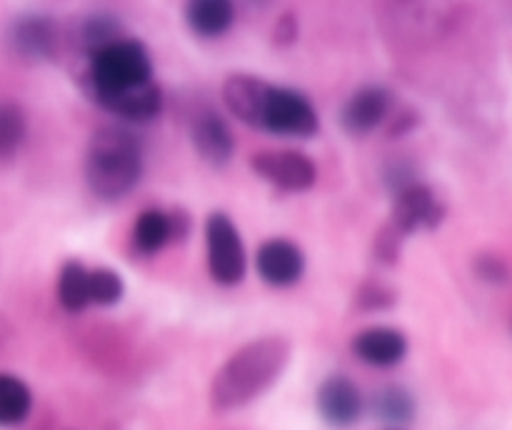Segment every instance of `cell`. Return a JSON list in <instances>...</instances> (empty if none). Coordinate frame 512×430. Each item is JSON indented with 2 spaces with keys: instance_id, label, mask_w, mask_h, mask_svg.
<instances>
[{
  "instance_id": "17",
  "label": "cell",
  "mask_w": 512,
  "mask_h": 430,
  "mask_svg": "<svg viewBox=\"0 0 512 430\" xmlns=\"http://www.w3.org/2000/svg\"><path fill=\"white\" fill-rule=\"evenodd\" d=\"M33 410L28 383L13 373H0V428H18Z\"/></svg>"
},
{
  "instance_id": "6",
  "label": "cell",
  "mask_w": 512,
  "mask_h": 430,
  "mask_svg": "<svg viewBox=\"0 0 512 430\" xmlns=\"http://www.w3.org/2000/svg\"><path fill=\"white\" fill-rule=\"evenodd\" d=\"M250 168L285 193H303L318 180V168L313 158L300 150H263L250 158Z\"/></svg>"
},
{
  "instance_id": "5",
  "label": "cell",
  "mask_w": 512,
  "mask_h": 430,
  "mask_svg": "<svg viewBox=\"0 0 512 430\" xmlns=\"http://www.w3.org/2000/svg\"><path fill=\"white\" fill-rule=\"evenodd\" d=\"M320 118L315 105L305 93L295 88L273 85L265 100L260 130L275 135H290V138H310L318 133Z\"/></svg>"
},
{
  "instance_id": "22",
  "label": "cell",
  "mask_w": 512,
  "mask_h": 430,
  "mask_svg": "<svg viewBox=\"0 0 512 430\" xmlns=\"http://www.w3.org/2000/svg\"><path fill=\"white\" fill-rule=\"evenodd\" d=\"M125 295L123 275L110 268H90V300L100 308L120 303Z\"/></svg>"
},
{
  "instance_id": "25",
  "label": "cell",
  "mask_w": 512,
  "mask_h": 430,
  "mask_svg": "<svg viewBox=\"0 0 512 430\" xmlns=\"http://www.w3.org/2000/svg\"><path fill=\"white\" fill-rule=\"evenodd\" d=\"M400 240H403V233H398V230L388 223L380 230L378 238H375V255H378L383 263L393 265L395 260L400 258Z\"/></svg>"
},
{
  "instance_id": "18",
  "label": "cell",
  "mask_w": 512,
  "mask_h": 430,
  "mask_svg": "<svg viewBox=\"0 0 512 430\" xmlns=\"http://www.w3.org/2000/svg\"><path fill=\"white\" fill-rule=\"evenodd\" d=\"M370 410L378 420H383L385 425H395V430L400 425H408L415 418V398L410 390H405L403 385H385L378 393L370 398Z\"/></svg>"
},
{
  "instance_id": "14",
  "label": "cell",
  "mask_w": 512,
  "mask_h": 430,
  "mask_svg": "<svg viewBox=\"0 0 512 430\" xmlns=\"http://www.w3.org/2000/svg\"><path fill=\"white\" fill-rule=\"evenodd\" d=\"M273 85L250 73H233L223 83V100L230 113L250 128H260L265 100Z\"/></svg>"
},
{
  "instance_id": "15",
  "label": "cell",
  "mask_w": 512,
  "mask_h": 430,
  "mask_svg": "<svg viewBox=\"0 0 512 430\" xmlns=\"http://www.w3.org/2000/svg\"><path fill=\"white\" fill-rule=\"evenodd\" d=\"M168 243H175L173 215L165 210L148 208L135 218L133 225V245L138 253L153 255L160 253Z\"/></svg>"
},
{
  "instance_id": "4",
  "label": "cell",
  "mask_w": 512,
  "mask_h": 430,
  "mask_svg": "<svg viewBox=\"0 0 512 430\" xmlns=\"http://www.w3.org/2000/svg\"><path fill=\"white\" fill-rule=\"evenodd\" d=\"M205 250H208V270L215 283L238 285L248 270L243 238L235 228L233 218L225 213H210L205 220Z\"/></svg>"
},
{
  "instance_id": "20",
  "label": "cell",
  "mask_w": 512,
  "mask_h": 430,
  "mask_svg": "<svg viewBox=\"0 0 512 430\" xmlns=\"http://www.w3.org/2000/svg\"><path fill=\"white\" fill-rule=\"evenodd\" d=\"M118 38H120L118 20L110 18V15H105V13H95L80 23L78 43H80V48L88 53V58H93L98 50H103L105 45L115 43Z\"/></svg>"
},
{
  "instance_id": "1",
  "label": "cell",
  "mask_w": 512,
  "mask_h": 430,
  "mask_svg": "<svg viewBox=\"0 0 512 430\" xmlns=\"http://www.w3.org/2000/svg\"><path fill=\"white\" fill-rule=\"evenodd\" d=\"M290 343L280 335H265L235 350L210 383V405L213 410L245 408L255 398L270 390L275 380L285 373L290 363Z\"/></svg>"
},
{
  "instance_id": "12",
  "label": "cell",
  "mask_w": 512,
  "mask_h": 430,
  "mask_svg": "<svg viewBox=\"0 0 512 430\" xmlns=\"http://www.w3.org/2000/svg\"><path fill=\"white\" fill-rule=\"evenodd\" d=\"M353 355L370 368H395L408 355V338L403 330L388 325H373L353 338Z\"/></svg>"
},
{
  "instance_id": "3",
  "label": "cell",
  "mask_w": 512,
  "mask_h": 430,
  "mask_svg": "<svg viewBox=\"0 0 512 430\" xmlns=\"http://www.w3.org/2000/svg\"><path fill=\"white\" fill-rule=\"evenodd\" d=\"M153 80V60L140 40L118 38L90 58L85 73V90L95 105L110 95L130 93Z\"/></svg>"
},
{
  "instance_id": "26",
  "label": "cell",
  "mask_w": 512,
  "mask_h": 430,
  "mask_svg": "<svg viewBox=\"0 0 512 430\" xmlns=\"http://www.w3.org/2000/svg\"><path fill=\"white\" fill-rule=\"evenodd\" d=\"M295 38H298V18L293 13H285L275 25V43L290 45Z\"/></svg>"
},
{
  "instance_id": "21",
  "label": "cell",
  "mask_w": 512,
  "mask_h": 430,
  "mask_svg": "<svg viewBox=\"0 0 512 430\" xmlns=\"http://www.w3.org/2000/svg\"><path fill=\"white\" fill-rule=\"evenodd\" d=\"M28 133V120L20 105L0 103V160L13 158L25 143Z\"/></svg>"
},
{
  "instance_id": "8",
  "label": "cell",
  "mask_w": 512,
  "mask_h": 430,
  "mask_svg": "<svg viewBox=\"0 0 512 430\" xmlns=\"http://www.w3.org/2000/svg\"><path fill=\"white\" fill-rule=\"evenodd\" d=\"M445 218V203L423 183H410L395 193L390 225L398 233L410 235L418 230H435Z\"/></svg>"
},
{
  "instance_id": "13",
  "label": "cell",
  "mask_w": 512,
  "mask_h": 430,
  "mask_svg": "<svg viewBox=\"0 0 512 430\" xmlns=\"http://www.w3.org/2000/svg\"><path fill=\"white\" fill-rule=\"evenodd\" d=\"M190 140L193 148L210 168H225L235 153V138L225 118L213 110H205L190 125Z\"/></svg>"
},
{
  "instance_id": "7",
  "label": "cell",
  "mask_w": 512,
  "mask_h": 430,
  "mask_svg": "<svg viewBox=\"0 0 512 430\" xmlns=\"http://www.w3.org/2000/svg\"><path fill=\"white\" fill-rule=\"evenodd\" d=\"M5 40L23 63H48L58 53V25L50 15L23 13L8 25Z\"/></svg>"
},
{
  "instance_id": "11",
  "label": "cell",
  "mask_w": 512,
  "mask_h": 430,
  "mask_svg": "<svg viewBox=\"0 0 512 430\" xmlns=\"http://www.w3.org/2000/svg\"><path fill=\"white\" fill-rule=\"evenodd\" d=\"M390 105H393V95L383 85H365L345 100L340 110V123L350 135H368L385 123Z\"/></svg>"
},
{
  "instance_id": "10",
  "label": "cell",
  "mask_w": 512,
  "mask_h": 430,
  "mask_svg": "<svg viewBox=\"0 0 512 430\" xmlns=\"http://www.w3.org/2000/svg\"><path fill=\"white\" fill-rule=\"evenodd\" d=\"M258 275L270 288H290L305 273V253L288 238H270L258 248Z\"/></svg>"
},
{
  "instance_id": "9",
  "label": "cell",
  "mask_w": 512,
  "mask_h": 430,
  "mask_svg": "<svg viewBox=\"0 0 512 430\" xmlns=\"http://www.w3.org/2000/svg\"><path fill=\"white\" fill-rule=\"evenodd\" d=\"M315 408H318L325 425H330L333 430H348L363 415L365 400L353 378L335 373L320 383L318 393H315Z\"/></svg>"
},
{
  "instance_id": "23",
  "label": "cell",
  "mask_w": 512,
  "mask_h": 430,
  "mask_svg": "<svg viewBox=\"0 0 512 430\" xmlns=\"http://www.w3.org/2000/svg\"><path fill=\"white\" fill-rule=\"evenodd\" d=\"M355 300H358L355 305L363 310H383L395 303V293L390 288H385L383 283H365L358 290V295H355Z\"/></svg>"
},
{
  "instance_id": "24",
  "label": "cell",
  "mask_w": 512,
  "mask_h": 430,
  "mask_svg": "<svg viewBox=\"0 0 512 430\" xmlns=\"http://www.w3.org/2000/svg\"><path fill=\"white\" fill-rule=\"evenodd\" d=\"M475 273L490 285H503L505 280L510 278L508 265H505V260L498 258V255H480V258L475 260Z\"/></svg>"
},
{
  "instance_id": "16",
  "label": "cell",
  "mask_w": 512,
  "mask_h": 430,
  "mask_svg": "<svg viewBox=\"0 0 512 430\" xmlns=\"http://www.w3.org/2000/svg\"><path fill=\"white\" fill-rule=\"evenodd\" d=\"M185 20L200 38H218L233 25L235 8L228 0H195L185 8Z\"/></svg>"
},
{
  "instance_id": "2",
  "label": "cell",
  "mask_w": 512,
  "mask_h": 430,
  "mask_svg": "<svg viewBox=\"0 0 512 430\" xmlns=\"http://www.w3.org/2000/svg\"><path fill=\"white\" fill-rule=\"evenodd\" d=\"M143 178V148L128 128L108 125L90 138L85 183L98 198L118 200Z\"/></svg>"
},
{
  "instance_id": "19",
  "label": "cell",
  "mask_w": 512,
  "mask_h": 430,
  "mask_svg": "<svg viewBox=\"0 0 512 430\" xmlns=\"http://www.w3.org/2000/svg\"><path fill=\"white\" fill-rule=\"evenodd\" d=\"M58 303L68 313H83L93 305L90 300V268L80 260H68L58 275Z\"/></svg>"
}]
</instances>
